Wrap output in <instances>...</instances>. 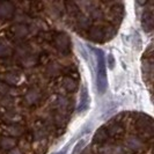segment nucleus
<instances>
[{
    "label": "nucleus",
    "instance_id": "6e6552de",
    "mask_svg": "<svg viewBox=\"0 0 154 154\" xmlns=\"http://www.w3.org/2000/svg\"><path fill=\"white\" fill-rule=\"evenodd\" d=\"M9 35L12 36L13 42H20L26 41V38L30 35L28 24L24 23H14L13 26L9 27Z\"/></svg>",
    "mask_w": 154,
    "mask_h": 154
},
{
    "label": "nucleus",
    "instance_id": "2f4dec72",
    "mask_svg": "<svg viewBox=\"0 0 154 154\" xmlns=\"http://www.w3.org/2000/svg\"><path fill=\"white\" fill-rule=\"evenodd\" d=\"M82 154H95V152H94V149H93L92 147H87Z\"/></svg>",
    "mask_w": 154,
    "mask_h": 154
},
{
    "label": "nucleus",
    "instance_id": "7c9ffc66",
    "mask_svg": "<svg viewBox=\"0 0 154 154\" xmlns=\"http://www.w3.org/2000/svg\"><path fill=\"white\" fill-rule=\"evenodd\" d=\"M7 154H24V152L22 151V148L16 146L14 148H12V149H9V151H7Z\"/></svg>",
    "mask_w": 154,
    "mask_h": 154
},
{
    "label": "nucleus",
    "instance_id": "a211bd4d",
    "mask_svg": "<svg viewBox=\"0 0 154 154\" xmlns=\"http://www.w3.org/2000/svg\"><path fill=\"white\" fill-rule=\"evenodd\" d=\"M14 54V43L9 38H0V59L9 58Z\"/></svg>",
    "mask_w": 154,
    "mask_h": 154
},
{
    "label": "nucleus",
    "instance_id": "412c9836",
    "mask_svg": "<svg viewBox=\"0 0 154 154\" xmlns=\"http://www.w3.org/2000/svg\"><path fill=\"white\" fill-rule=\"evenodd\" d=\"M62 86L63 88L67 93H75L79 88V82L77 79L69 77V75H64L62 78Z\"/></svg>",
    "mask_w": 154,
    "mask_h": 154
},
{
    "label": "nucleus",
    "instance_id": "39448f33",
    "mask_svg": "<svg viewBox=\"0 0 154 154\" xmlns=\"http://www.w3.org/2000/svg\"><path fill=\"white\" fill-rule=\"evenodd\" d=\"M124 146L132 153H139L146 151V143L136 133H129L124 137Z\"/></svg>",
    "mask_w": 154,
    "mask_h": 154
},
{
    "label": "nucleus",
    "instance_id": "c756f323",
    "mask_svg": "<svg viewBox=\"0 0 154 154\" xmlns=\"http://www.w3.org/2000/svg\"><path fill=\"white\" fill-rule=\"evenodd\" d=\"M103 29H104V42H107V41H110L117 34L118 28H116L112 24L109 23L107 26H103Z\"/></svg>",
    "mask_w": 154,
    "mask_h": 154
},
{
    "label": "nucleus",
    "instance_id": "4468645a",
    "mask_svg": "<svg viewBox=\"0 0 154 154\" xmlns=\"http://www.w3.org/2000/svg\"><path fill=\"white\" fill-rule=\"evenodd\" d=\"M4 131L9 137L17 139L26 136L28 133V129L24 124H9L4 126Z\"/></svg>",
    "mask_w": 154,
    "mask_h": 154
},
{
    "label": "nucleus",
    "instance_id": "f257e3e1",
    "mask_svg": "<svg viewBox=\"0 0 154 154\" xmlns=\"http://www.w3.org/2000/svg\"><path fill=\"white\" fill-rule=\"evenodd\" d=\"M134 123L136 134L140 137L145 143L153 138V121L152 117L145 114H136L132 119Z\"/></svg>",
    "mask_w": 154,
    "mask_h": 154
},
{
    "label": "nucleus",
    "instance_id": "20e7f679",
    "mask_svg": "<svg viewBox=\"0 0 154 154\" xmlns=\"http://www.w3.org/2000/svg\"><path fill=\"white\" fill-rule=\"evenodd\" d=\"M52 48L57 50L59 54H69L71 51L72 42L69 39V35L64 31H56L54 32V39H52Z\"/></svg>",
    "mask_w": 154,
    "mask_h": 154
},
{
    "label": "nucleus",
    "instance_id": "2eb2a0df",
    "mask_svg": "<svg viewBox=\"0 0 154 154\" xmlns=\"http://www.w3.org/2000/svg\"><path fill=\"white\" fill-rule=\"evenodd\" d=\"M87 38L94 43H104V29L102 24H93L87 31Z\"/></svg>",
    "mask_w": 154,
    "mask_h": 154
},
{
    "label": "nucleus",
    "instance_id": "393cba45",
    "mask_svg": "<svg viewBox=\"0 0 154 154\" xmlns=\"http://www.w3.org/2000/svg\"><path fill=\"white\" fill-rule=\"evenodd\" d=\"M89 16L92 19L93 23L99 22V24H101L102 21H104L106 13H104L103 8L100 7V4H95V6L93 7V9L91 11V13H89Z\"/></svg>",
    "mask_w": 154,
    "mask_h": 154
},
{
    "label": "nucleus",
    "instance_id": "6ab92c4d",
    "mask_svg": "<svg viewBox=\"0 0 154 154\" xmlns=\"http://www.w3.org/2000/svg\"><path fill=\"white\" fill-rule=\"evenodd\" d=\"M39 63V56L37 54H34L31 52L28 56H26L24 58H22L19 64L21 66V69H34L35 66H37Z\"/></svg>",
    "mask_w": 154,
    "mask_h": 154
},
{
    "label": "nucleus",
    "instance_id": "b1692460",
    "mask_svg": "<svg viewBox=\"0 0 154 154\" xmlns=\"http://www.w3.org/2000/svg\"><path fill=\"white\" fill-rule=\"evenodd\" d=\"M19 139L9 137V136H0V149L9 151L17 146Z\"/></svg>",
    "mask_w": 154,
    "mask_h": 154
},
{
    "label": "nucleus",
    "instance_id": "f3484780",
    "mask_svg": "<svg viewBox=\"0 0 154 154\" xmlns=\"http://www.w3.org/2000/svg\"><path fill=\"white\" fill-rule=\"evenodd\" d=\"M44 73H45V77L51 78V79L59 78L63 73V65H60L58 62H54V60L48 62L45 64Z\"/></svg>",
    "mask_w": 154,
    "mask_h": 154
},
{
    "label": "nucleus",
    "instance_id": "bb28decb",
    "mask_svg": "<svg viewBox=\"0 0 154 154\" xmlns=\"http://www.w3.org/2000/svg\"><path fill=\"white\" fill-rule=\"evenodd\" d=\"M19 93V89L16 87H12V86L7 85L6 82H4L2 80H0V96H13L15 97Z\"/></svg>",
    "mask_w": 154,
    "mask_h": 154
},
{
    "label": "nucleus",
    "instance_id": "f8f14e48",
    "mask_svg": "<svg viewBox=\"0 0 154 154\" xmlns=\"http://www.w3.org/2000/svg\"><path fill=\"white\" fill-rule=\"evenodd\" d=\"M96 149H94L95 154H124V148L118 144L112 141H108L102 145H96Z\"/></svg>",
    "mask_w": 154,
    "mask_h": 154
},
{
    "label": "nucleus",
    "instance_id": "f03ea898",
    "mask_svg": "<svg viewBox=\"0 0 154 154\" xmlns=\"http://www.w3.org/2000/svg\"><path fill=\"white\" fill-rule=\"evenodd\" d=\"M43 101H44L43 91L37 86L29 87L26 91V94L23 96V103L28 108H38L42 106Z\"/></svg>",
    "mask_w": 154,
    "mask_h": 154
},
{
    "label": "nucleus",
    "instance_id": "dca6fc26",
    "mask_svg": "<svg viewBox=\"0 0 154 154\" xmlns=\"http://www.w3.org/2000/svg\"><path fill=\"white\" fill-rule=\"evenodd\" d=\"M24 121V116L16 111V110H7V111H4L2 117H1V122L5 123L6 125L9 124H23Z\"/></svg>",
    "mask_w": 154,
    "mask_h": 154
},
{
    "label": "nucleus",
    "instance_id": "a878e982",
    "mask_svg": "<svg viewBox=\"0 0 154 154\" xmlns=\"http://www.w3.org/2000/svg\"><path fill=\"white\" fill-rule=\"evenodd\" d=\"M52 118H54V125L56 129H58V130H65V128L67 125V122H69L67 121L69 117L52 111Z\"/></svg>",
    "mask_w": 154,
    "mask_h": 154
},
{
    "label": "nucleus",
    "instance_id": "ddd939ff",
    "mask_svg": "<svg viewBox=\"0 0 154 154\" xmlns=\"http://www.w3.org/2000/svg\"><path fill=\"white\" fill-rule=\"evenodd\" d=\"M14 43V54L13 57L17 62H20L26 56L31 54V45L27 41H20V42H13Z\"/></svg>",
    "mask_w": 154,
    "mask_h": 154
},
{
    "label": "nucleus",
    "instance_id": "9b49d317",
    "mask_svg": "<svg viewBox=\"0 0 154 154\" xmlns=\"http://www.w3.org/2000/svg\"><path fill=\"white\" fill-rule=\"evenodd\" d=\"M16 13V6L12 1H0V21L13 20Z\"/></svg>",
    "mask_w": 154,
    "mask_h": 154
},
{
    "label": "nucleus",
    "instance_id": "0eeeda50",
    "mask_svg": "<svg viewBox=\"0 0 154 154\" xmlns=\"http://www.w3.org/2000/svg\"><path fill=\"white\" fill-rule=\"evenodd\" d=\"M43 11L52 19H62L65 13V5L63 1H54V2H43Z\"/></svg>",
    "mask_w": 154,
    "mask_h": 154
},
{
    "label": "nucleus",
    "instance_id": "7ed1b4c3",
    "mask_svg": "<svg viewBox=\"0 0 154 154\" xmlns=\"http://www.w3.org/2000/svg\"><path fill=\"white\" fill-rule=\"evenodd\" d=\"M52 108H54V112H58V114H62V115L69 117V114H72V111H73L74 102L67 95L58 94L54 97V103H52Z\"/></svg>",
    "mask_w": 154,
    "mask_h": 154
},
{
    "label": "nucleus",
    "instance_id": "4be33fe9",
    "mask_svg": "<svg viewBox=\"0 0 154 154\" xmlns=\"http://www.w3.org/2000/svg\"><path fill=\"white\" fill-rule=\"evenodd\" d=\"M100 52V57H99V73H97V86L101 89V92H103L106 89V69H104V63H103V57H102V52Z\"/></svg>",
    "mask_w": 154,
    "mask_h": 154
},
{
    "label": "nucleus",
    "instance_id": "9d476101",
    "mask_svg": "<svg viewBox=\"0 0 154 154\" xmlns=\"http://www.w3.org/2000/svg\"><path fill=\"white\" fill-rule=\"evenodd\" d=\"M93 24L94 23H93L91 16L86 15V14L81 13V12L73 20V26H74V28L77 29V31L79 34L80 32H84V31H86V34H87V31L89 30V28L92 27Z\"/></svg>",
    "mask_w": 154,
    "mask_h": 154
},
{
    "label": "nucleus",
    "instance_id": "423d86ee",
    "mask_svg": "<svg viewBox=\"0 0 154 154\" xmlns=\"http://www.w3.org/2000/svg\"><path fill=\"white\" fill-rule=\"evenodd\" d=\"M1 74L2 75H0V80H2L4 82H6L7 85L12 86V87H16V86L21 85L23 82V79H24L22 71L19 67L5 71Z\"/></svg>",
    "mask_w": 154,
    "mask_h": 154
},
{
    "label": "nucleus",
    "instance_id": "aec40b11",
    "mask_svg": "<svg viewBox=\"0 0 154 154\" xmlns=\"http://www.w3.org/2000/svg\"><path fill=\"white\" fill-rule=\"evenodd\" d=\"M141 26L143 29L147 32H151L153 30L154 26V19H153V11L152 8H146L144 14L141 16Z\"/></svg>",
    "mask_w": 154,
    "mask_h": 154
},
{
    "label": "nucleus",
    "instance_id": "1a4fd4ad",
    "mask_svg": "<svg viewBox=\"0 0 154 154\" xmlns=\"http://www.w3.org/2000/svg\"><path fill=\"white\" fill-rule=\"evenodd\" d=\"M104 128H106V130L108 132L110 139L118 138V137L123 136L124 133H125V126H124L123 122L118 121L116 117L112 118L109 123L106 124Z\"/></svg>",
    "mask_w": 154,
    "mask_h": 154
},
{
    "label": "nucleus",
    "instance_id": "5701e85b",
    "mask_svg": "<svg viewBox=\"0 0 154 154\" xmlns=\"http://www.w3.org/2000/svg\"><path fill=\"white\" fill-rule=\"evenodd\" d=\"M109 139H110V137H109L106 128L104 126H101L100 129L95 132V134L93 137V144L94 145H102V144L108 143Z\"/></svg>",
    "mask_w": 154,
    "mask_h": 154
},
{
    "label": "nucleus",
    "instance_id": "c85d7f7f",
    "mask_svg": "<svg viewBox=\"0 0 154 154\" xmlns=\"http://www.w3.org/2000/svg\"><path fill=\"white\" fill-rule=\"evenodd\" d=\"M64 5H65V13L67 14L69 17H71L72 20H74L75 19V16L80 13V9H79V6H78L77 2H64Z\"/></svg>",
    "mask_w": 154,
    "mask_h": 154
},
{
    "label": "nucleus",
    "instance_id": "cd10ccee",
    "mask_svg": "<svg viewBox=\"0 0 154 154\" xmlns=\"http://www.w3.org/2000/svg\"><path fill=\"white\" fill-rule=\"evenodd\" d=\"M16 107V100L13 96H0V108H4L7 110H13Z\"/></svg>",
    "mask_w": 154,
    "mask_h": 154
}]
</instances>
